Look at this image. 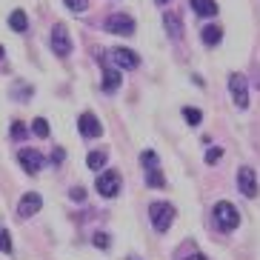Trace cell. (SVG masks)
<instances>
[{
	"label": "cell",
	"mask_w": 260,
	"mask_h": 260,
	"mask_svg": "<svg viewBox=\"0 0 260 260\" xmlns=\"http://www.w3.org/2000/svg\"><path fill=\"white\" fill-rule=\"evenodd\" d=\"M149 217H152V226L154 232H169L172 229V220H175V206L166 203V200H154L152 206H149Z\"/></svg>",
	"instance_id": "obj_1"
},
{
	"label": "cell",
	"mask_w": 260,
	"mask_h": 260,
	"mask_svg": "<svg viewBox=\"0 0 260 260\" xmlns=\"http://www.w3.org/2000/svg\"><path fill=\"white\" fill-rule=\"evenodd\" d=\"M214 223H217L220 232H235L237 223H240V214H237V209L232 206L229 200H220V203L214 206Z\"/></svg>",
	"instance_id": "obj_2"
},
{
	"label": "cell",
	"mask_w": 260,
	"mask_h": 260,
	"mask_svg": "<svg viewBox=\"0 0 260 260\" xmlns=\"http://www.w3.org/2000/svg\"><path fill=\"white\" fill-rule=\"evenodd\" d=\"M106 57L112 63H115V69L117 72H132V69H138L140 66V54L138 52H132V49H123V46H115V49H109Z\"/></svg>",
	"instance_id": "obj_3"
},
{
	"label": "cell",
	"mask_w": 260,
	"mask_h": 260,
	"mask_svg": "<svg viewBox=\"0 0 260 260\" xmlns=\"http://www.w3.org/2000/svg\"><path fill=\"white\" fill-rule=\"evenodd\" d=\"M229 94H232V100H235V106L240 109V112L249 109V83H246V75L232 72L229 75Z\"/></svg>",
	"instance_id": "obj_4"
},
{
	"label": "cell",
	"mask_w": 260,
	"mask_h": 260,
	"mask_svg": "<svg viewBox=\"0 0 260 260\" xmlns=\"http://www.w3.org/2000/svg\"><path fill=\"white\" fill-rule=\"evenodd\" d=\"M94 189H98L100 198H117V191H120V175H117L115 169L100 172V177L94 180Z\"/></svg>",
	"instance_id": "obj_5"
},
{
	"label": "cell",
	"mask_w": 260,
	"mask_h": 260,
	"mask_svg": "<svg viewBox=\"0 0 260 260\" xmlns=\"http://www.w3.org/2000/svg\"><path fill=\"white\" fill-rule=\"evenodd\" d=\"M52 52L57 57H69L72 54V38H69V29L63 23H54V29H52Z\"/></svg>",
	"instance_id": "obj_6"
},
{
	"label": "cell",
	"mask_w": 260,
	"mask_h": 260,
	"mask_svg": "<svg viewBox=\"0 0 260 260\" xmlns=\"http://www.w3.org/2000/svg\"><path fill=\"white\" fill-rule=\"evenodd\" d=\"M103 29L112 35H120V38H129V35H135V20L129 15H109Z\"/></svg>",
	"instance_id": "obj_7"
},
{
	"label": "cell",
	"mask_w": 260,
	"mask_h": 260,
	"mask_svg": "<svg viewBox=\"0 0 260 260\" xmlns=\"http://www.w3.org/2000/svg\"><path fill=\"white\" fill-rule=\"evenodd\" d=\"M17 160H20L26 175H38L40 169H43V163H46V157H43L38 149H20V152H17Z\"/></svg>",
	"instance_id": "obj_8"
},
{
	"label": "cell",
	"mask_w": 260,
	"mask_h": 260,
	"mask_svg": "<svg viewBox=\"0 0 260 260\" xmlns=\"http://www.w3.org/2000/svg\"><path fill=\"white\" fill-rule=\"evenodd\" d=\"M237 189L243 191L246 198H257V175H254L252 166L237 169Z\"/></svg>",
	"instance_id": "obj_9"
},
{
	"label": "cell",
	"mask_w": 260,
	"mask_h": 260,
	"mask_svg": "<svg viewBox=\"0 0 260 260\" xmlns=\"http://www.w3.org/2000/svg\"><path fill=\"white\" fill-rule=\"evenodd\" d=\"M77 129H80L83 138H100V135H103V126H100V120L92 112H83V115L77 117Z\"/></svg>",
	"instance_id": "obj_10"
},
{
	"label": "cell",
	"mask_w": 260,
	"mask_h": 260,
	"mask_svg": "<svg viewBox=\"0 0 260 260\" xmlns=\"http://www.w3.org/2000/svg\"><path fill=\"white\" fill-rule=\"evenodd\" d=\"M40 206H43V198H40L38 191H26L20 203H17V214L20 217H31V214H38Z\"/></svg>",
	"instance_id": "obj_11"
},
{
	"label": "cell",
	"mask_w": 260,
	"mask_h": 260,
	"mask_svg": "<svg viewBox=\"0 0 260 260\" xmlns=\"http://www.w3.org/2000/svg\"><path fill=\"white\" fill-rule=\"evenodd\" d=\"M120 83H123V75H120V72L112 69L109 63H103V92H115Z\"/></svg>",
	"instance_id": "obj_12"
},
{
	"label": "cell",
	"mask_w": 260,
	"mask_h": 260,
	"mask_svg": "<svg viewBox=\"0 0 260 260\" xmlns=\"http://www.w3.org/2000/svg\"><path fill=\"white\" fill-rule=\"evenodd\" d=\"M189 6L198 12V17H214L217 15V3H214V0H189Z\"/></svg>",
	"instance_id": "obj_13"
},
{
	"label": "cell",
	"mask_w": 260,
	"mask_h": 260,
	"mask_svg": "<svg viewBox=\"0 0 260 260\" xmlns=\"http://www.w3.org/2000/svg\"><path fill=\"white\" fill-rule=\"evenodd\" d=\"M163 26H166V31H169L172 40H183V23H180L177 15H166L163 17Z\"/></svg>",
	"instance_id": "obj_14"
},
{
	"label": "cell",
	"mask_w": 260,
	"mask_h": 260,
	"mask_svg": "<svg viewBox=\"0 0 260 260\" xmlns=\"http://www.w3.org/2000/svg\"><path fill=\"white\" fill-rule=\"evenodd\" d=\"M200 38H203L206 46H217V43L223 40V29H220V26H214V23H206V26H203V31H200Z\"/></svg>",
	"instance_id": "obj_15"
},
{
	"label": "cell",
	"mask_w": 260,
	"mask_h": 260,
	"mask_svg": "<svg viewBox=\"0 0 260 260\" xmlns=\"http://www.w3.org/2000/svg\"><path fill=\"white\" fill-rule=\"evenodd\" d=\"M9 29L12 31H26L29 29V17H26L23 9H15V12L9 15Z\"/></svg>",
	"instance_id": "obj_16"
},
{
	"label": "cell",
	"mask_w": 260,
	"mask_h": 260,
	"mask_svg": "<svg viewBox=\"0 0 260 260\" xmlns=\"http://www.w3.org/2000/svg\"><path fill=\"white\" fill-rule=\"evenodd\" d=\"M106 152H89V157H86V166L92 169V172H100V169L106 166Z\"/></svg>",
	"instance_id": "obj_17"
},
{
	"label": "cell",
	"mask_w": 260,
	"mask_h": 260,
	"mask_svg": "<svg viewBox=\"0 0 260 260\" xmlns=\"http://www.w3.org/2000/svg\"><path fill=\"white\" fill-rule=\"evenodd\" d=\"M92 243H94V249H100V252H109V249H112V237H109V232H94Z\"/></svg>",
	"instance_id": "obj_18"
},
{
	"label": "cell",
	"mask_w": 260,
	"mask_h": 260,
	"mask_svg": "<svg viewBox=\"0 0 260 260\" xmlns=\"http://www.w3.org/2000/svg\"><path fill=\"white\" fill-rule=\"evenodd\" d=\"M146 183L152 186V189H163V186H166L163 172H160V169H149V172H146Z\"/></svg>",
	"instance_id": "obj_19"
},
{
	"label": "cell",
	"mask_w": 260,
	"mask_h": 260,
	"mask_svg": "<svg viewBox=\"0 0 260 260\" xmlns=\"http://www.w3.org/2000/svg\"><path fill=\"white\" fill-rule=\"evenodd\" d=\"M183 120L189 123V126H198V123L203 120V115H200V109H194V106H183Z\"/></svg>",
	"instance_id": "obj_20"
},
{
	"label": "cell",
	"mask_w": 260,
	"mask_h": 260,
	"mask_svg": "<svg viewBox=\"0 0 260 260\" xmlns=\"http://www.w3.org/2000/svg\"><path fill=\"white\" fill-rule=\"evenodd\" d=\"M140 166H143L146 172H149V169H160V163H157V154H154L152 149H149V152H143V154H140Z\"/></svg>",
	"instance_id": "obj_21"
},
{
	"label": "cell",
	"mask_w": 260,
	"mask_h": 260,
	"mask_svg": "<svg viewBox=\"0 0 260 260\" xmlns=\"http://www.w3.org/2000/svg\"><path fill=\"white\" fill-rule=\"evenodd\" d=\"M0 252L12 254V235H9V229H3V226H0Z\"/></svg>",
	"instance_id": "obj_22"
},
{
	"label": "cell",
	"mask_w": 260,
	"mask_h": 260,
	"mask_svg": "<svg viewBox=\"0 0 260 260\" xmlns=\"http://www.w3.org/2000/svg\"><path fill=\"white\" fill-rule=\"evenodd\" d=\"M31 132H35L38 138H49V123L43 120V117H38V120L31 123Z\"/></svg>",
	"instance_id": "obj_23"
},
{
	"label": "cell",
	"mask_w": 260,
	"mask_h": 260,
	"mask_svg": "<svg viewBox=\"0 0 260 260\" xmlns=\"http://www.w3.org/2000/svg\"><path fill=\"white\" fill-rule=\"evenodd\" d=\"M26 135H29V132H26V123H20V120L12 123V138H15V140H23Z\"/></svg>",
	"instance_id": "obj_24"
},
{
	"label": "cell",
	"mask_w": 260,
	"mask_h": 260,
	"mask_svg": "<svg viewBox=\"0 0 260 260\" xmlns=\"http://www.w3.org/2000/svg\"><path fill=\"white\" fill-rule=\"evenodd\" d=\"M220 157H223V149H217V146L206 152V163H209V166H214V163H220Z\"/></svg>",
	"instance_id": "obj_25"
},
{
	"label": "cell",
	"mask_w": 260,
	"mask_h": 260,
	"mask_svg": "<svg viewBox=\"0 0 260 260\" xmlns=\"http://www.w3.org/2000/svg\"><path fill=\"white\" fill-rule=\"evenodd\" d=\"M63 3H66L72 12H86V9H89V0H63Z\"/></svg>",
	"instance_id": "obj_26"
},
{
	"label": "cell",
	"mask_w": 260,
	"mask_h": 260,
	"mask_svg": "<svg viewBox=\"0 0 260 260\" xmlns=\"http://www.w3.org/2000/svg\"><path fill=\"white\" fill-rule=\"evenodd\" d=\"M69 198L75 200V203H83V200H86V189H80V186H75V189H69Z\"/></svg>",
	"instance_id": "obj_27"
},
{
	"label": "cell",
	"mask_w": 260,
	"mask_h": 260,
	"mask_svg": "<svg viewBox=\"0 0 260 260\" xmlns=\"http://www.w3.org/2000/svg\"><path fill=\"white\" fill-rule=\"evenodd\" d=\"M52 163H63V149H54L52 152Z\"/></svg>",
	"instance_id": "obj_28"
},
{
	"label": "cell",
	"mask_w": 260,
	"mask_h": 260,
	"mask_svg": "<svg viewBox=\"0 0 260 260\" xmlns=\"http://www.w3.org/2000/svg\"><path fill=\"white\" fill-rule=\"evenodd\" d=\"M186 260H206L203 254H191V257H186Z\"/></svg>",
	"instance_id": "obj_29"
},
{
	"label": "cell",
	"mask_w": 260,
	"mask_h": 260,
	"mask_svg": "<svg viewBox=\"0 0 260 260\" xmlns=\"http://www.w3.org/2000/svg\"><path fill=\"white\" fill-rule=\"evenodd\" d=\"M154 3H157V6H166V3H172V0H154Z\"/></svg>",
	"instance_id": "obj_30"
},
{
	"label": "cell",
	"mask_w": 260,
	"mask_h": 260,
	"mask_svg": "<svg viewBox=\"0 0 260 260\" xmlns=\"http://www.w3.org/2000/svg\"><path fill=\"white\" fill-rule=\"evenodd\" d=\"M3 57H6V49H3V46H0V60H3Z\"/></svg>",
	"instance_id": "obj_31"
}]
</instances>
